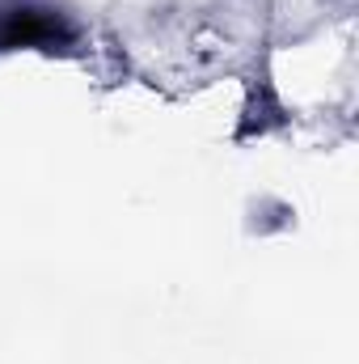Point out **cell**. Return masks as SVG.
<instances>
[{
    "instance_id": "6da1fadb",
    "label": "cell",
    "mask_w": 359,
    "mask_h": 364,
    "mask_svg": "<svg viewBox=\"0 0 359 364\" xmlns=\"http://www.w3.org/2000/svg\"><path fill=\"white\" fill-rule=\"evenodd\" d=\"M64 34L68 30L60 26V17L47 9H13L0 26L4 47H43V43H60Z\"/></svg>"
}]
</instances>
